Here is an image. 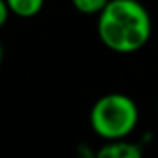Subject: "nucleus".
Listing matches in <instances>:
<instances>
[{
	"instance_id": "nucleus-1",
	"label": "nucleus",
	"mask_w": 158,
	"mask_h": 158,
	"mask_svg": "<svg viewBox=\"0 0 158 158\" xmlns=\"http://www.w3.org/2000/svg\"><path fill=\"white\" fill-rule=\"evenodd\" d=\"M153 20L138 0H110L98 15V35L116 53H134L151 37Z\"/></svg>"
},
{
	"instance_id": "nucleus-2",
	"label": "nucleus",
	"mask_w": 158,
	"mask_h": 158,
	"mask_svg": "<svg viewBox=\"0 0 158 158\" xmlns=\"http://www.w3.org/2000/svg\"><path fill=\"white\" fill-rule=\"evenodd\" d=\"M138 105L127 94H105L90 109V127L92 131L110 142L127 138L138 125Z\"/></svg>"
},
{
	"instance_id": "nucleus-3",
	"label": "nucleus",
	"mask_w": 158,
	"mask_h": 158,
	"mask_svg": "<svg viewBox=\"0 0 158 158\" xmlns=\"http://www.w3.org/2000/svg\"><path fill=\"white\" fill-rule=\"evenodd\" d=\"M96 158H142V149L132 142H125V138L110 140L96 153Z\"/></svg>"
},
{
	"instance_id": "nucleus-4",
	"label": "nucleus",
	"mask_w": 158,
	"mask_h": 158,
	"mask_svg": "<svg viewBox=\"0 0 158 158\" xmlns=\"http://www.w3.org/2000/svg\"><path fill=\"white\" fill-rule=\"evenodd\" d=\"M11 13L20 19H31L37 13H40L44 0H6Z\"/></svg>"
},
{
	"instance_id": "nucleus-5",
	"label": "nucleus",
	"mask_w": 158,
	"mask_h": 158,
	"mask_svg": "<svg viewBox=\"0 0 158 158\" xmlns=\"http://www.w3.org/2000/svg\"><path fill=\"white\" fill-rule=\"evenodd\" d=\"M109 2L110 0H72V6L77 9L79 13H85V15H99Z\"/></svg>"
},
{
	"instance_id": "nucleus-6",
	"label": "nucleus",
	"mask_w": 158,
	"mask_h": 158,
	"mask_svg": "<svg viewBox=\"0 0 158 158\" xmlns=\"http://www.w3.org/2000/svg\"><path fill=\"white\" fill-rule=\"evenodd\" d=\"M9 15H11V9H9V6H7V2H6V0H0V30L6 26Z\"/></svg>"
},
{
	"instance_id": "nucleus-7",
	"label": "nucleus",
	"mask_w": 158,
	"mask_h": 158,
	"mask_svg": "<svg viewBox=\"0 0 158 158\" xmlns=\"http://www.w3.org/2000/svg\"><path fill=\"white\" fill-rule=\"evenodd\" d=\"M2 57H4V48H2V40H0V64H2Z\"/></svg>"
}]
</instances>
